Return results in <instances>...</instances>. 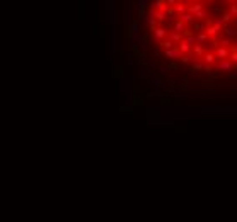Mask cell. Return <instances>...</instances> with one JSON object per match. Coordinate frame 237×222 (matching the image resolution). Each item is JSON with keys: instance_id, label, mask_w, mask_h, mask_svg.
Segmentation results:
<instances>
[{"instance_id": "obj_15", "label": "cell", "mask_w": 237, "mask_h": 222, "mask_svg": "<svg viewBox=\"0 0 237 222\" xmlns=\"http://www.w3.org/2000/svg\"><path fill=\"white\" fill-rule=\"evenodd\" d=\"M220 21H222V22H224V26H225L227 22H230V21H232V15L229 14V12H224V14H222V19H220Z\"/></svg>"}, {"instance_id": "obj_8", "label": "cell", "mask_w": 237, "mask_h": 222, "mask_svg": "<svg viewBox=\"0 0 237 222\" xmlns=\"http://www.w3.org/2000/svg\"><path fill=\"white\" fill-rule=\"evenodd\" d=\"M179 21L182 22V24H189V22H193V21H195V17H193L191 14L184 12V14H181V15H179Z\"/></svg>"}, {"instance_id": "obj_28", "label": "cell", "mask_w": 237, "mask_h": 222, "mask_svg": "<svg viewBox=\"0 0 237 222\" xmlns=\"http://www.w3.org/2000/svg\"><path fill=\"white\" fill-rule=\"evenodd\" d=\"M235 5H237V0H235Z\"/></svg>"}, {"instance_id": "obj_6", "label": "cell", "mask_w": 237, "mask_h": 222, "mask_svg": "<svg viewBox=\"0 0 237 222\" xmlns=\"http://www.w3.org/2000/svg\"><path fill=\"white\" fill-rule=\"evenodd\" d=\"M203 62H205V65H213L217 62V57L213 55V53H205V55H203Z\"/></svg>"}, {"instance_id": "obj_13", "label": "cell", "mask_w": 237, "mask_h": 222, "mask_svg": "<svg viewBox=\"0 0 237 222\" xmlns=\"http://www.w3.org/2000/svg\"><path fill=\"white\" fill-rule=\"evenodd\" d=\"M213 28H215L217 33H220V31H222V28H224V22L220 21V19H217V21H213Z\"/></svg>"}, {"instance_id": "obj_20", "label": "cell", "mask_w": 237, "mask_h": 222, "mask_svg": "<svg viewBox=\"0 0 237 222\" xmlns=\"http://www.w3.org/2000/svg\"><path fill=\"white\" fill-rule=\"evenodd\" d=\"M229 60L232 62V63H237V51H234V53H230L229 55Z\"/></svg>"}, {"instance_id": "obj_7", "label": "cell", "mask_w": 237, "mask_h": 222, "mask_svg": "<svg viewBox=\"0 0 237 222\" xmlns=\"http://www.w3.org/2000/svg\"><path fill=\"white\" fill-rule=\"evenodd\" d=\"M152 17L155 19V21H166V19H167V14L166 12H161V10H152Z\"/></svg>"}, {"instance_id": "obj_21", "label": "cell", "mask_w": 237, "mask_h": 222, "mask_svg": "<svg viewBox=\"0 0 237 222\" xmlns=\"http://www.w3.org/2000/svg\"><path fill=\"white\" fill-rule=\"evenodd\" d=\"M229 14H230L232 17H237V5H235V3L230 7V12H229Z\"/></svg>"}, {"instance_id": "obj_14", "label": "cell", "mask_w": 237, "mask_h": 222, "mask_svg": "<svg viewBox=\"0 0 237 222\" xmlns=\"http://www.w3.org/2000/svg\"><path fill=\"white\" fill-rule=\"evenodd\" d=\"M224 33L227 34V38H234V36H237V31H235V29H232V28H225Z\"/></svg>"}, {"instance_id": "obj_12", "label": "cell", "mask_w": 237, "mask_h": 222, "mask_svg": "<svg viewBox=\"0 0 237 222\" xmlns=\"http://www.w3.org/2000/svg\"><path fill=\"white\" fill-rule=\"evenodd\" d=\"M195 38H196V43H200V45H201V43H205V41H208V40H210V38H208L205 33H200V34H198V36H195Z\"/></svg>"}, {"instance_id": "obj_10", "label": "cell", "mask_w": 237, "mask_h": 222, "mask_svg": "<svg viewBox=\"0 0 237 222\" xmlns=\"http://www.w3.org/2000/svg\"><path fill=\"white\" fill-rule=\"evenodd\" d=\"M172 28H174V33H181V34H182V31L186 29V24H182L181 21H176V22L172 24Z\"/></svg>"}, {"instance_id": "obj_25", "label": "cell", "mask_w": 237, "mask_h": 222, "mask_svg": "<svg viewBox=\"0 0 237 222\" xmlns=\"http://www.w3.org/2000/svg\"><path fill=\"white\" fill-rule=\"evenodd\" d=\"M207 2H208V3H215V2H213V0H207Z\"/></svg>"}, {"instance_id": "obj_23", "label": "cell", "mask_w": 237, "mask_h": 222, "mask_svg": "<svg viewBox=\"0 0 237 222\" xmlns=\"http://www.w3.org/2000/svg\"><path fill=\"white\" fill-rule=\"evenodd\" d=\"M166 5H176V0H166Z\"/></svg>"}, {"instance_id": "obj_18", "label": "cell", "mask_w": 237, "mask_h": 222, "mask_svg": "<svg viewBox=\"0 0 237 222\" xmlns=\"http://www.w3.org/2000/svg\"><path fill=\"white\" fill-rule=\"evenodd\" d=\"M230 43H232L230 38H224V40L220 41V45H222V48H227V46H230Z\"/></svg>"}, {"instance_id": "obj_5", "label": "cell", "mask_w": 237, "mask_h": 222, "mask_svg": "<svg viewBox=\"0 0 237 222\" xmlns=\"http://www.w3.org/2000/svg\"><path fill=\"white\" fill-rule=\"evenodd\" d=\"M152 31H154V36L157 38V41H162V38L167 34V31L164 28H152Z\"/></svg>"}, {"instance_id": "obj_22", "label": "cell", "mask_w": 237, "mask_h": 222, "mask_svg": "<svg viewBox=\"0 0 237 222\" xmlns=\"http://www.w3.org/2000/svg\"><path fill=\"white\" fill-rule=\"evenodd\" d=\"M227 75L230 77V79H237V72H234V70H230V72H229Z\"/></svg>"}, {"instance_id": "obj_27", "label": "cell", "mask_w": 237, "mask_h": 222, "mask_svg": "<svg viewBox=\"0 0 237 222\" xmlns=\"http://www.w3.org/2000/svg\"><path fill=\"white\" fill-rule=\"evenodd\" d=\"M181 2H182V0H179V3H181Z\"/></svg>"}, {"instance_id": "obj_9", "label": "cell", "mask_w": 237, "mask_h": 222, "mask_svg": "<svg viewBox=\"0 0 237 222\" xmlns=\"http://www.w3.org/2000/svg\"><path fill=\"white\" fill-rule=\"evenodd\" d=\"M200 10H203V3H195V5H191V7L188 9V14L195 15L196 12H200Z\"/></svg>"}, {"instance_id": "obj_1", "label": "cell", "mask_w": 237, "mask_h": 222, "mask_svg": "<svg viewBox=\"0 0 237 222\" xmlns=\"http://www.w3.org/2000/svg\"><path fill=\"white\" fill-rule=\"evenodd\" d=\"M230 70H234V63H232L230 60H220L219 63L215 65V72H230Z\"/></svg>"}, {"instance_id": "obj_26", "label": "cell", "mask_w": 237, "mask_h": 222, "mask_svg": "<svg viewBox=\"0 0 237 222\" xmlns=\"http://www.w3.org/2000/svg\"><path fill=\"white\" fill-rule=\"evenodd\" d=\"M224 2H235V0H224Z\"/></svg>"}, {"instance_id": "obj_4", "label": "cell", "mask_w": 237, "mask_h": 222, "mask_svg": "<svg viewBox=\"0 0 237 222\" xmlns=\"http://www.w3.org/2000/svg\"><path fill=\"white\" fill-rule=\"evenodd\" d=\"M203 60L201 58H195V60L191 62V68H193V72H201L203 70Z\"/></svg>"}, {"instance_id": "obj_16", "label": "cell", "mask_w": 237, "mask_h": 222, "mask_svg": "<svg viewBox=\"0 0 237 222\" xmlns=\"http://www.w3.org/2000/svg\"><path fill=\"white\" fill-rule=\"evenodd\" d=\"M193 17H196V19H201V21H203V19H207V17H208V14L205 12V10H200V12H196L195 15H193Z\"/></svg>"}, {"instance_id": "obj_17", "label": "cell", "mask_w": 237, "mask_h": 222, "mask_svg": "<svg viewBox=\"0 0 237 222\" xmlns=\"http://www.w3.org/2000/svg\"><path fill=\"white\" fill-rule=\"evenodd\" d=\"M176 12L177 14H184L186 12V5H184V3H177V5H176Z\"/></svg>"}, {"instance_id": "obj_24", "label": "cell", "mask_w": 237, "mask_h": 222, "mask_svg": "<svg viewBox=\"0 0 237 222\" xmlns=\"http://www.w3.org/2000/svg\"><path fill=\"white\" fill-rule=\"evenodd\" d=\"M186 2H200V0H186Z\"/></svg>"}, {"instance_id": "obj_19", "label": "cell", "mask_w": 237, "mask_h": 222, "mask_svg": "<svg viewBox=\"0 0 237 222\" xmlns=\"http://www.w3.org/2000/svg\"><path fill=\"white\" fill-rule=\"evenodd\" d=\"M145 21H147V22H149V24H150V26H152V28H154V26H155V24H157V21H155V19L152 17V15H147V17H145Z\"/></svg>"}, {"instance_id": "obj_11", "label": "cell", "mask_w": 237, "mask_h": 222, "mask_svg": "<svg viewBox=\"0 0 237 222\" xmlns=\"http://www.w3.org/2000/svg\"><path fill=\"white\" fill-rule=\"evenodd\" d=\"M181 40H182V34H181V33H174V31L171 33V41H172L174 45H176V43L179 45V43H181Z\"/></svg>"}, {"instance_id": "obj_2", "label": "cell", "mask_w": 237, "mask_h": 222, "mask_svg": "<svg viewBox=\"0 0 237 222\" xmlns=\"http://www.w3.org/2000/svg\"><path fill=\"white\" fill-rule=\"evenodd\" d=\"M166 57H167V58H174V60H176V58H182V53L179 51L177 46H174L172 50H166Z\"/></svg>"}, {"instance_id": "obj_3", "label": "cell", "mask_w": 237, "mask_h": 222, "mask_svg": "<svg viewBox=\"0 0 237 222\" xmlns=\"http://www.w3.org/2000/svg\"><path fill=\"white\" fill-rule=\"evenodd\" d=\"M229 55H230V51H229L227 48H222V46H220V48H217V53H215L217 58H220V60H227Z\"/></svg>"}]
</instances>
